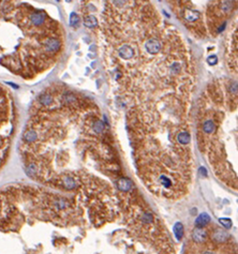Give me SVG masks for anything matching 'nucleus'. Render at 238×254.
Returning a JSON list of instances; mask_svg holds the SVG:
<instances>
[{
	"label": "nucleus",
	"instance_id": "1",
	"mask_svg": "<svg viewBox=\"0 0 238 254\" xmlns=\"http://www.w3.org/2000/svg\"><path fill=\"white\" fill-rule=\"evenodd\" d=\"M146 49L150 55H156L160 52L161 49V44L160 41L156 39V38H151L146 42Z\"/></svg>",
	"mask_w": 238,
	"mask_h": 254
},
{
	"label": "nucleus",
	"instance_id": "2",
	"mask_svg": "<svg viewBox=\"0 0 238 254\" xmlns=\"http://www.w3.org/2000/svg\"><path fill=\"white\" fill-rule=\"evenodd\" d=\"M192 238L196 243H203L207 239V233L202 227H195L192 232Z\"/></svg>",
	"mask_w": 238,
	"mask_h": 254
},
{
	"label": "nucleus",
	"instance_id": "3",
	"mask_svg": "<svg viewBox=\"0 0 238 254\" xmlns=\"http://www.w3.org/2000/svg\"><path fill=\"white\" fill-rule=\"evenodd\" d=\"M44 45H45V48L47 52L54 53V52H56V50L59 49V47H60V42H59V40L56 39V38H48L45 41V43H44Z\"/></svg>",
	"mask_w": 238,
	"mask_h": 254
},
{
	"label": "nucleus",
	"instance_id": "4",
	"mask_svg": "<svg viewBox=\"0 0 238 254\" xmlns=\"http://www.w3.org/2000/svg\"><path fill=\"white\" fill-rule=\"evenodd\" d=\"M117 187L122 192H129L132 188V181L128 178H120L117 182Z\"/></svg>",
	"mask_w": 238,
	"mask_h": 254
},
{
	"label": "nucleus",
	"instance_id": "5",
	"mask_svg": "<svg viewBox=\"0 0 238 254\" xmlns=\"http://www.w3.org/2000/svg\"><path fill=\"white\" fill-rule=\"evenodd\" d=\"M212 238L216 242H219V243H222V242H225L229 238V234L226 233L225 230H214V235H212Z\"/></svg>",
	"mask_w": 238,
	"mask_h": 254
},
{
	"label": "nucleus",
	"instance_id": "6",
	"mask_svg": "<svg viewBox=\"0 0 238 254\" xmlns=\"http://www.w3.org/2000/svg\"><path fill=\"white\" fill-rule=\"evenodd\" d=\"M30 21H31V23H32L33 25L40 26V25H42L44 23V21H45V14L42 12L32 13L31 16H30Z\"/></svg>",
	"mask_w": 238,
	"mask_h": 254
},
{
	"label": "nucleus",
	"instance_id": "7",
	"mask_svg": "<svg viewBox=\"0 0 238 254\" xmlns=\"http://www.w3.org/2000/svg\"><path fill=\"white\" fill-rule=\"evenodd\" d=\"M210 221V217L207 214V213H202L198 216V218L196 219V221H195V224H196V227H204L206 226Z\"/></svg>",
	"mask_w": 238,
	"mask_h": 254
},
{
	"label": "nucleus",
	"instance_id": "8",
	"mask_svg": "<svg viewBox=\"0 0 238 254\" xmlns=\"http://www.w3.org/2000/svg\"><path fill=\"white\" fill-rule=\"evenodd\" d=\"M177 140L182 145H187L191 140V135L188 131H180L177 134Z\"/></svg>",
	"mask_w": 238,
	"mask_h": 254
},
{
	"label": "nucleus",
	"instance_id": "9",
	"mask_svg": "<svg viewBox=\"0 0 238 254\" xmlns=\"http://www.w3.org/2000/svg\"><path fill=\"white\" fill-rule=\"evenodd\" d=\"M184 17H185L186 21L188 22H195L200 18V13L197 11H190V10H187L185 13H184Z\"/></svg>",
	"mask_w": 238,
	"mask_h": 254
},
{
	"label": "nucleus",
	"instance_id": "10",
	"mask_svg": "<svg viewBox=\"0 0 238 254\" xmlns=\"http://www.w3.org/2000/svg\"><path fill=\"white\" fill-rule=\"evenodd\" d=\"M174 235L177 238V240H181L182 236H184V225L180 222H177L174 225Z\"/></svg>",
	"mask_w": 238,
	"mask_h": 254
},
{
	"label": "nucleus",
	"instance_id": "11",
	"mask_svg": "<svg viewBox=\"0 0 238 254\" xmlns=\"http://www.w3.org/2000/svg\"><path fill=\"white\" fill-rule=\"evenodd\" d=\"M62 185L68 190H71L75 187V181L71 176H65L62 179Z\"/></svg>",
	"mask_w": 238,
	"mask_h": 254
},
{
	"label": "nucleus",
	"instance_id": "12",
	"mask_svg": "<svg viewBox=\"0 0 238 254\" xmlns=\"http://www.w3.org/2000/svg\"><path fill=\"white\" fill-rule=\"evenodd\" d=\"M39 101L41 103L42 105H44V106H48L49 104H52L53 102V98H52V95H49L47 93H44L40 95V98H39Z\"/></svg>",
	"mask_w": 238,
	"mask_h": 254
},
{
	"label": "nucleus",
	"instance_id": "13",
	"mask_svg": "<svg viewBox=\"0 0 238 254\" xmlns=\"http://www.w3.org/2000/svg\"><path fill=\"white\" fill-rule=\"evenodd\" d=\"M24 138H25V140H27V142H29V143H31V142H34V140L38 138V135L34 131L29 130V131H27L26 133H25Z\"/></svg>",
	"mask_w": 238,
	"mask_h": 254
},
{
	"label": "nucleus",
	"instance_id": "14",
	"mask_svg": "<svg viewBox=\"0 0 238 254\" xmlns=\"http://www.w3.org/2000/svg\"><path fill=\"white\" fill-rule=\"evenodd\" d=\"M97 25V18L95 16H88L85 21V26L86 27H89V28H92Z\"/></svg>",
	"mask_w": 238,
	"mask_h": 254
},
{
	"label": "nucleus",
	"instance_id": "15",
	"mask_svg": "<svg viewBox=\"0 0 238 254\" xmlns=\"http://www.w3.org/2000/svg\"><path fill=\"white\" fill-rule=\"evenodd\" d=\"M219 222L221 223L222 225L226 227V228H230L231 226H232V221H231L230 219H227V218H221V219H219Z\"/></svg>",
	"mask_w": 238,
	"mask_h": 254
},
{
	"label": "nucleus",
	"instance_id": "16",
	"mask_svg": "<svg viewBox=\"0 0 238 254\" xmlns=\"http://www.w3.org/2000/svg\"><path fill=\"white\" fill-rule=\"evenodd\" d=\"M70 19H71V21H70L71 26H74V27H75V26L77 25L78 22H79V17L77 16V14H76V13H72V14H71Z\"/></svg>",
	"mask_w": 238,
	"mask_h": 254
},
{
	"label": "nucleus",
	"instance_id": "17",
	"mask_svg": "<svg viewBox=\"0 0 238 254\" xmlns=\"http://www.w3.org/2000/svg\"><path fill=\"white\" fill-rule=\"evenodd\" d=\"M217 57L216 56H211V57H209L208 59H207V61L209 62L210 65H214V63H217Z\"/></svg>",
	"mask_w": 238,
	"mask_h": 254
},
{
	"label": "nucleus",
	"instance_id": "18",
	"mask_svg": "<svg viewBox=\"0 0 238 254\" xmlns=\"http://www.w3.org/2000/svg\"><path fill=\"white\" fill-rule=\"evenodd\" d=\"M204 254H214V253H212V252H205Z\"/></svg>",
	"mask_w": 238,
	"mask_h": 254
}]
</instances>
